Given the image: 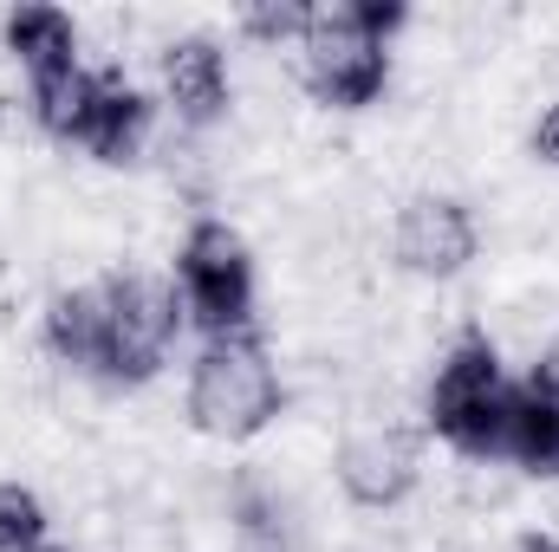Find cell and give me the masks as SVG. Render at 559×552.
<instances>
[{
    "instance_id": "cell-16",
    "label": "cell",
    "mask_w": 559,
    "mask_h": 552,
    "mask_svg": "<svg viewBox=\"0 0 559 552\" xmlns=\"http://www.w3.org/2000/svg\"><path fill=\"white\" fill-rule=\"evenodd\" d=\"M534 156L559 169V105H547V111H540V124H534Z\"/></svg>"
},
{
    "instance_id": "cell-7",
    "label": "cell",
    "mask_w": 559,
    "mask_h": 552,
    "mask_svg": "<svg viewBox=\"0 0 559 552\" xmlns=\"http://www.w3.org/2000/svg\"><path fill=\"white\" fill-rule=\"evenodd\" d=\"M397 261L423 279H455L475 261V221L455 195H411L397 215Z\"/></svg>"
},
{
    "instance_id": "cell-17",
    "label": "cell",
    "mask_w": 559,
    "mask_h": 552,
    "mask_svg": "<svg viewBox=\"0 0 559 552\" xmlns=\"http://www.w3.org/2000/svg\"><path fill=\"white\" fill-rule=\"evenodd\" d=\"M521 552H559V540H527Z\"/></svg>"
},
{
    "instance_id": "cell-2",
    "label": "cell",
    "mask_w": 559,
    "mask_h": 552,
    "mask_svg": "<svg viewBox=\"0 0 559 552\" xmlns=\"http://www.w3.org/2000/svg\"><path fill=\"white\" fill-rule=\"evenodd\" d=\"M429 429L468 455V461H488L501 455V429H508V371H501V351L488 332H462L449 345V358L436 364V384H429Z\"/></svg>"
},
{
    "instance_id": "cell-14",
    "label": "cell",
    "mask_w": 559,
    "mask_h": 552,
    "mask_svg": "<svg viewBox=\"0 0 559 552\" xmlns=\"http://www.w3.org/2000/svg\"><path fill=\"white\" fill-rule=\"evenodd\" d=\"M46 547V501L20 481H0V552H39Z\"/></svg>"
},
{
    "instance_id": "cell-9",
    "label": "cell",
    "mask_w": 559,
    "mask_h": 552,
    "mask_svg": "<svg viewBox=\"0 0 559 552\" xmlns=\"http://www.w3.org/2000/svg\"><path fill=\"white\" fill-rule=\"evenodd\" d=\"M501 455L521 461L527 475H554L559 481V371L554 364H534L521 384H508Z\"/></svg>"
},
{
    "instance_id": "cell-12",
    "label": "cell",
    "mask_w": 559,
    "mask_h": 552,
    "mask_svg": "<svg viewBox=\"0 0 559 552\" xmlns=\"http://www.w3.org/2000/svg\"><path fill=\"white\" fill-rule=\"evenodd\" d=\"M0 33H7V52L26 65V79H46V72L79 65V26L59 7H13Z\"/></svg>"
},
{
    "instance_id": "cell-15",
    "label": "cell",
    "mask_w": 559,
    "mask_h": 552,
    "mask_svg": "<svg viewBox=\"0 0 559 552\" xmlns=\"http://www.w3.org/2000/svg\"><path fill=\"white\" fill-rule=\"evenodd\" d=\"M306 26H312V7H299V0L241 7V33H254V39H306Z\"/></svg>"
},
{
    "instance_id": "cell-6",
    "label": "cell",
    "mask_w": 559,
    "mask_h": 552,
    "mask_svg": "<svg viewBox=\"0 0 559 552\" xmlns=\"http://www.w3.org/2000/svg\"><path fill=\"white\" fill-rule=\"evenodd\" d=\"M417 435L404 422H365L338 442V488L358 507H397L417 488Z\"/></svg>"
},
{
    "instance_id": "cell-10",
    "label": "cell",
    "mask_w": 559,
    "mask_h": 552,
    "mask_svg": "<svg viewBox=\"0 0 559 552\" xmlns=\"http://www.w3.org/2000/svg\"><path fill=\"white\" fill-rule=\"evenodd\" d=\"M163 92L176 105L182 124H215L228 111V59L209 33H189V39H169L163 46Z\"/></svg>"
},
{
    "instance_id": "cell-1",
    "label": "cell",
    "mask_w": 559,
    "mask_h": 552,
    "mask_svg": "<svg viewBox=\"0 0 559 552\" xmlns=\"http://www.w3.org/2000/svg\"><path fill=\"white\" fill-rule=\"evenodd\" d=\"M411 20L404 0H338L312 7L306 26V92L332 111H365L391 79V33Z\"/></svg>"
},
{
    "instance_id": "cell-13",
    "label": "cell",
    "mask_w": 559,
    "mask_h": 552,
    "mask_svg": "<svg viewBox=\"0 0 559 552\" xmlns=\"http://www.w3.org/2000/svg\"><path fill=\"white\" fill-rule=\"evenodd\" d=\"M33 124L46 131V137L59 143H79L85 131V111H92V72L85 65H66V72H46V79H33Z\"/></svg>"
},
{
    "instance_id": "cell-8",
    "label": "cell",
    "mask_w": 559,
    "mask_h": 552,
    "mask_svg": "<svg viewBox=\"0 0 559 552\" xmlns=\"http://www.w3.org/2000/svg\"><path fill=\"white\" fill-rule=\"evenodd\" d=\"M150 118H156V105L143 98L138 85L118 65H98L92 72V111H85L79 149L98 156V163H111V169H124V163H138L143 143H150Z\"/></svg>"
},
{
    "instance_id": "cell-11",
    "label": "cell",
    "mask_w": 559,
    "mask_h": 552,
    "mask_svg": "<svg viewBox=\"0 0 559 552\" xmlns=\"http://www.w3.org/2000/svg\"><path fill=\"white\" fill-rule=\"evenodd\" d=\"M46 351L72 371H98V351H105V279L98 286H72L46 305Z\"/></svg>"
},
{
    "instance_id": "cell-4",
    "label": "cell",
    "mask_w": 559,
    "mask_h": 552,
    "mask_svg": "<svg viewBox=\"0 0 559 552\" xmlns=\"http://www.w3.org/2000/svg\"><path fill=\"white\" fill-rule=\"evenodd\" d=\"M182 312L176 292L150 274H111L105 279V351H98V384L111 391H138L163 371L169 338H176Z\"/></svg>"
},
{
    "instance_id": "cell-18",
    "label": "cell",
    "mask_w": 559,
    "mask_h": 552,
    "mask_svg": "<svg viewBox=\"0 0 559 552\" xmlns=\"http://www.w3.org/2000/svg\"><path fill=\"white\" fill-rule=\"evenodd\" d=\"M39 552H66V547H39Z\"/></svg>"
},
{
    "instance_id": "cell-5",
    "label": "cell",
    "mask_w": 559,
    "mask_h": 552,
    "mask_svg": "<svg viewBox=\"0 0 559 552\" xmlns=\"http://www.w3.org/2000/svg\"><path fill=\"white\" fill-rule=\"evenodd\" d=\"M176 279H182V305L209 338H241L254 332V261L248 241L228 221H195L182 235L176 254Z\"/></svg>"
},
{
    "instance_id": "cell-3",
    "label": "cell",
    "mask_w": 559,
    "mask_h": 552,
    "mask_svg": "<svg viewBox=\"0 0 559 552\" xmlns=\"http://www.w3.org/2000/svg\"><path fill=\"white\" fill-rule=\"evenodd\" d=\"M280 416V371L254 332L209 338L189 371V422L222 442H248Z\"/></svg>"
}]
</instances>
